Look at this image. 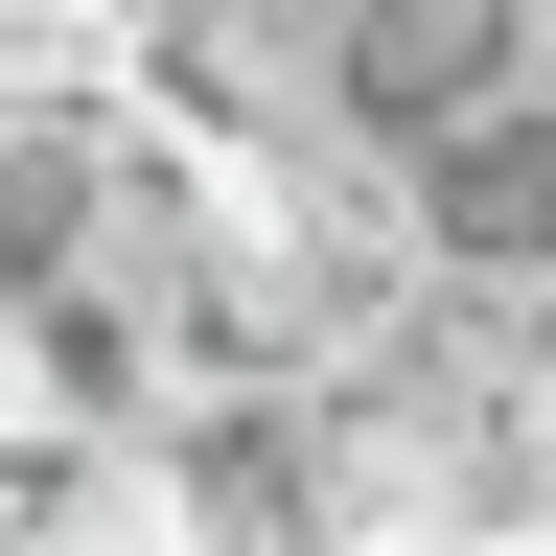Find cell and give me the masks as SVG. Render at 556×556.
<instances>
[{
    "mask_svg": "<svg viewBox=\"0 0 556 556\" xmlns=\"http://www.w3.org/2000/svg\"><path fill=\"white\" fill-rule=\"evenodd\" d=\"M486 93H533V0H348V116L371 139H441Z\"/></svg>",
    "mask_w": 556,
    "mask_h": 556,
    "instance_id": "6da1fadb",
    "label": "cell"
}]
</instances>
